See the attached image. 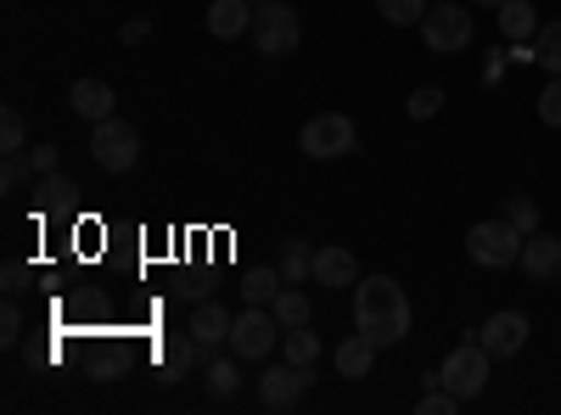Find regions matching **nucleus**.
I'll return each mask as SVG.
<instances>
[{
    "mask_svg": "<svg viewBox=\"0 0 561 415\" xmlns=\"http://www.w3.org/2000/svg\"><path fill=\"white\" fill-rule=\"evenodd\" d=\"M203 382H208V399H230V393H237V388H242V365H237V354H230V359H208Z\"/></svg>",
    "mask_w": 561,
    "mask_h": 415,
    "instance_id": "21",
    "label": "nucleus"
},
{
    "mask_svg": "<svg viewBox=\"0 0 561 415\" xmlns=\"http://www.w3.org/2000/svg\"><path fill=\"white\" fill-rule=\"evenodd\" d=\"M280 348H287V359H293V365H309V371H314V359H320V337H314L309 326H293L287 337H280Z\"/></svg>",
    "mask_w": 561,
    "mask_h": 415,
    "instance_id": "23",
    "label": "nucleus"
},
{
    "mask_svg": "<svg viewBox=\"0 0 561 415\" xmlns=\"http://www.w3.org/2000/svg\"><path fill=\"white\" fill-rule=\"evenodd\" d=\"M539 124L561 129V73H550V84L539 90Z\"/></svg>",
    "mask_w": 561,
    "mask_h": 415,
    "instance_id": "29",
    "label": "nucleus"
},
{
    "mask_svg": "<svg viewBox=\"0 0 561 415\" xmlns=\"http://www.w3.org/2000/svg\"><path fill=\"white\" fill-rule=\"evenodd\" d=\"M298 152L314 158V163H325V158H348V152H359V129H354L348 113H314V118L298 129Z\"/></svg>",
    "mask_w": 561,
    "mask_h": 415,
    "instance_id": "6",
    "label": "nucleus"
},
{
    "mask_svg": "<svg viewBox=\"0 0 561 415\" xmlns=\"http://www.w3.org/2000/svg\"><path fill=\"white\" fill-rule=\"evenodd\" d=\"M421 39H427V51H466L472 45V7L466 0H433L427 18H421Z\"/></svg>",
    "mask_w": 561,
    "mask_h": 415,
    "instance_id": "7",
    "label": "nucleus"
},
{
    "mask_svg": "<svg viewBox=\"0 0 561 415\" xmlns=\"http://www.w3.org/2000/svg\"><path fill=\"white\" fill-rule=\"evenodd\" d=\"M466 258L483 264V269H511V264H523V230L511 224L505 214L500 219H483L466 230Z\"/></svg>",
    "mask_w": 561,
    "mask_h": 415,
    "instance_id": "2",
    "label": "nucleus"
},
{
    "mask_svg": "<svg viewBox=\"0 0 561 415\" xmlns=\"http://www.w3.org/2000/svg\"><path fill=\"white\" fill-rule=\"evenodd\" d=\"M90 152H96V163L107 174H129L140 163V135L124 118H102L96 129H90Z\"/></svg>",
    "mask_w": 561,
    "mask_h": 415,
    "instance_id": "8",
    "label": "nucleus"
},
{
    "mask_svg": "<svg viewBox=\"0 0 561 415\" xmlns=\"http://www.w3.org/2000/svg\"><path fill=\"white\" fill-rule=\"evenodd\" d=\"M534 62H539L545 73H561V18H556V23H539V34H534Z\"/></svg>",
    "mask_w": 561,
    "mask_h": 415,
    "instance_id": "22",
    "label": "nucleus"
},
{
    "mask_svg": "<svg viewBox=\"0 0 561 415\" xmlns=\"http://www.w3.org/2000/svg\"><path fill=\"white\" fill-rule=\"evenodd\" d=\"M280 287H287V281H280V269H253L248 281H242V298L248 303H275Z\"/></svg>",
    "mask_w": 561,
    "mask_h": 415,
    "instance_id": "25",
    "label": "nucleus"
},
{
    "mask_svg": "<svg viewBox=\"0 0 561 415\" xmlns=\"http://www.w3.org/2000/svg\"><path fill=\"white\" fill-rule=\"evenodd\" d=\"M147 34H152V23H147V18H129V23H124V45H140Z\"/></svg>",
    "mask_w": 561,
    "mask_h": 415,
    "instance_id": "35",
    "label": "nucleus"
},
{
    "mask_svg": "<svg viewBox=\"0 0 561 415\" xmlns=\"http://www.w3.org/2000/svg\"><path fill=\"white\" fill-rule=\"evenodd\" d=\"M309 382H314V371H309V365H264V371H259V404L264 410H293L304 393H309Z\"/></svg>",
    "mask_w": 561,
    "mask_h": 415,
    "instance_id": "9",
    "label": "nucleus"
},
{
    "mask_svg": "<svg viewBox=\"0 0 561 415\" xmlns=\"http://www.w3.org/2000/svg\"><path fill=\"white\" fill-rule=\"evenodd\" d=\"M314 281L332 287V292H348V287L359 281V258H354L348 247H337V242L314 247Z\"/></svg>",
    "mask_w": 561,
    "mask_h": 415,
    "instance_id": "13",
    "label": "nucleus"
},
{
    "mask_svg": "<svg viewBox=\"0 0 561 415\" xmlns=\"http://www.w3.org/2000/svg\"><path fill=\"white\" fill-rule=\"evenodd\" d=\"M23 275H28L23 264H7V292H23Z\"/></svg>",
    "mask_w": 561,
    "mask_h": 415,
    "instance_id": "36",
    "label": "nucleus"
},
{
    "mask_svg": "<svg viewBox=\"0 0 561 415\" xmlns=\"http://www.w3.org/2000/svg\"><path fill=\"white\" fill-rule=\"evenodd\" d=\"M280 281L287 287H304V275H314V247H304V237H293V242H280Z\"/></svg>",
    "mask_w": 561,
    "mask_h": 415,
    "instance_id": "19",
    "label": "nucleus"
},
{
    "mask_svg": "<svg viewBox=\"0 0 561 415\" xmlns=\"http://www.w3.org/2000/svg\"><path fill=\"white\" fill-rule=\"evenodd\" d=\"M253 7H264V0H253Z\"/></svg>",
    "mask_w": 561,
    "mask_h": 415,
    "instance_id": "38",
    "label": "nucleus"
},
{
    "mask_svg": "<svg viewBox=\"0 0 561 415\" xmlns=\"http://www.w3.org/2000/svg\"><path fill=\"white\" fill-rule=\"evenodd\" d=\"M197 348H203V343H197L192 332H163V337H158V348H152V359H158V382H169V388H174V382L197 365Z\"/></svg>",
    "mask_w": 561,
    "mask_h": 415,
    "instance_id": "12",
    "label": "nucleus"
},
{
    "mask_svg": "<svg viewBox=\"0 0 561 415\" xmlns=\"http://www.w3.org/2000/svg\"><path fill=\"white\" fill-rule=\"evenodd\" d=\"M505 219L517 224L523 237H534V230H539V203L534 197H505Z\"/></svg>",
    "mask_w": 561,
    "mask_h": 415,
    "instance_id": "28",
    "label": "nucleus"
},
{
    "mask_svg": "<svg viewBox=\"0 0 561 415\" xmlns=\"http://www.w3.org/2000/svg\"><path fill=\"white\" fill-rule=\"evenodd\" d=\"M466 7H505V0H466Z\"/></svg>",
    "mask_w": 561,
    "mask_h": 415,
    "instance_id": "37",
    "label": "nucleus"
},
{
    "mask_svg": "<svg viewBox=\"0 0 561 415\" xmlns=\"http://www.w3.org/2000/svg\"><path fill=\"white\" fill-rule=\"evenodd\" d=\"M248 39L259 45V57H293L304 45V23L293 7H280V0H264V7H253V28Z\"/></svg>",
    "mask_w": 561,
    "mask_h": 415,
    "instance_id": "5",
    "label": "nucleus"
},
{
    "mask_svg": "<svg viewBox=\"0 0 561 415\" xmlns=\"http://www.w3.org/2000/svg\"><path fill=\"white\" fill-rule=\"evenodd\" d=\"M68 107H73L84 124H102V118H113V84H107V79H73V90H68Z\"/></svg>",
    "mask_w": 561,
    "mask_h": 415,
    "instance_id": "14",
    "label": "nucleus"
},
{
    "mask_svg": "<svg viewBox=\"0 0 561 415\" xmlns=\"http://www.w3.org/2000/svg\"><path fill=\"white\" fill-rule=\"evenodd\" d=\"M34 197H39L45 208H62V203H73L79 192H73V180H62V174H39V186H34Z\"/></svg>",
    "mask_w": 561,
    "mask_h": 415,
    "instance_id": "27",
    "label": "nucleus"
},
{
    "mask_svg": "<svg viewBox=\"0 0 561 415\" xmlns=\"http://www.w3.org/2000/svg\"><path fill=\"white\" fill-rule=\"evenodd\" d=\"M230 320H237V314H225L214 298H203V303L192 309V337H197L203 348H219V343H230Z\"/></svg>",
    "mask_w": 561,
    "mask_h": 415,
    "instance_id": "17",
    "label": "nucleus"
},
{
    "mask_svg": "<svg viewBox=\"0 0 561 415\" xmlns=\"http://www.w3.org/2000/svg\"><path fill=\"white\" fill-rule=\"evenodd\" d=\"M18 337H23V314H18V303H7V309H0V343L12 348Z\"/></svg>",
    "mask_w": 561,
    "mask_h": 415,
    "instance_id": "33",
    "label": "nucleus"
},
{
    "mask_svg": "<svg viewBox=\"0 0 561 415\" xmlns=\"http://www.w3.org/2000/svg\"><path fill=\"white\" fill-rule=\"evenodd\" d=\"M377 12H382L393 28H421V18H427V0H377Z\"/></svg>",
    "mask_w": 561,
    "mask_h": 415,
    "instance_id": "24",
    "label": "nucleus"
},
{
    "mask_svg": "<svg viewBox=\"0 0 561 415\" xmlns=\"http://www.w3.org/2000/svg\"><path fill=\"white\" fill-rule=\"evenodd\" d=\"M270 309H275V320H280V332L309 326V314H314V309H309V298H304V287H280Z\"/></svg>",
    "mask_w": 561,
    "mask_h": 415,
    "instance_id": "20",
    "label": "nucleus"
},
{
    "mask_svg": "<svg viewBox=\"0 0 561 415\" xmlns=\"http://www.w3.org/2000/svg\"><path fill=\"white\" fill-rule=\"evenodd\" d=\"M28 163H34V174H57V147H34Z\"/></svg>",
    "mask_w": 561,
    "mask_h": 415,
    "instance_id": "34",
    "label": "nucleus"
},
{
    "mask_svg": "<svg viewBox=\"0 0 561 415\" xmlns=\"http://www.w3.org/2000/svg\"><path fill=\"white\" fill-rule=\"evenodd\" d=\"M494 12H500V34H505V39L523 45V39L539 34V12L528 7V0H505V7H494Z\"/></svg>",
    "mask_w": 561,
    "mask_h": 415,
    "instance_id": "18",
    "label": "nucleus"
},
{
    "mask_svg": "<svg viewBox=\"0 0 561 415\" xmlns=\"http://www.w3.org/2000/svg\"><path fill=\"white\" fill-rule=\"evenodd\" d=\"M404 113H410L415 124H427V118H438V113H444V90H433V84H421V90H410V102H404Z\"/></svg>",
    "mask_w": 561,
    "mask_h": 415,
    "instance_id": "26",
    "label": "nucleus"
},
{
    "mask_svg": "<svg viewBox=\"0 0 561 415\" xmlns=\"http://www.w3.org/2000/svg\"><path fill=\"white\" fill-rule=\"evenodd\" d=\"M354 332L377 348H399L410 337V298L393 275H359L354 281Z\"/></svg>",
    "mask_w": 561,
    "mask_h": 415,
    "instance_id": "1",
    "label": "nucleus"
},
{
    "mask_svg": "<svg viewBox=\"0 0 561 415\" xmlns=\"http://www.w3.org/2000/svg\"><path fill=\"white\" fill-rule=\"evenodd\" d=\"M523 269H528V281L556 287V281H561V237H550V230H534V237H523Z\"/></svg>",
    "mask_w": 561,
    "mask_h": 415,
    "instance_id": "11",
    "label": "nucleus"
},
{
    "mask_svg": "<svg viewBox=\"0 0 561 415\" xmlns=\"http://www.w3.org/2000/svg\"><path fill=\"white\" fill-rule=\"evenodd\" d=\"M280 337H287V332H280V320H275V309H270V303H248L237 320H230V354L248 359V365L270 359Z\"/></svg>",
    "mask_w": 561,
    "mask_h": 415,
    "instance_id": "3",
    "label": "nucleus"
},
{
    "mask_svg": "<svg viewBox=\"0 0 561 415\" xmlns=\"http://www.w3.org/2000/svg\"><path fill=\"white\" fill-rule=\"evenodd\" d=\"M370 365H377V343H370L365 332H348V337L337 343V377L365 382V377H370Z\"/></svg>",
    "mask_w": 561,
    "mask_h": 415,
    "instance_id": "16",
    "label": "nucleus"
},
{
    "mask_svg": "<svg viewBox=\"0 0 561 415\" xmlns=\"http://www.w3.org/2000/svg\"><path fill=\"white\" fill-rule=\"evenodd\" d=\"M528 332H534V326H528V314H523V309H500V314H489L483 326H478V332H466V337H478L494 359H517V354L528 348Z\"/></svg>",
    "mask_w": 561,
    "mask_h": 415,
    "instance_id": "10",
    "label": "nucleus"
},
{
    "mask_svg": "<svg viewBox=\"0 0 561 415\" xmlns=\"http://www.w3.org/2000/svg\"><path fill=\"white\" fill-rule=\"evenodd\" d=\"M253 28V0H214L208 7V34L214 39H242Z\"/></svg>",
    "mask_w": 561,
    "mask_h": 415,
    "instance_id": "15",
    "label": "nucleus"
},
{
    "mask_svg": "<svg viewBox=\"0 0 561 415\" xmlns=\"http://www.w3.org/2000/svg\"><path fill=\"white\" fill-rule=\"evenodd\" d=\"M28 169H34V163H28V152H7V163H0V186L12 192V186H18V180H23Z\"/></svg>",
    "mask_w": 561,
    "mask_h": 415,
    "instance_id": "32",
    "label": "nucleus"
},
{
    "mask_svg": "<svg viewBox=\"0 0 561 415\" xmlns=\"http://www.w3.org/2000/svg\"><path fill=\"white\" fill-rule=\"evenodd\" d=\"M489 359H494V354H489L478 337H466L460 348L444 354V365H438V388H449L460 404H466V399H478V393L489 388Z\"/></svg>",
    "mask_w": 561,
    "mask_h": 415,
    "instance_id": "4",
    "label": "nucleus"
},
{
    "mask_svg": "<svg viewBox=\"0 0 561 415\" xmlns=\"http://www.w3.org/2000/svg\"><path fill=\"white\" fill-rule=\"evenodd\" d=\"M0 147H7V152H23V113H18V107L0 113Z\"/></svg>",
    "mask_w": 561,
    "mask_h": 415,
    "instance_id": "31",
    "label": "nucleus"
},
{
    "mask_svg": "<svg viewBox=\"0 0 561 415\" xmlns=\"http://www.w3.org/2000/svg\"><path fill=\"white\" fill-rule=\"evenodd\" d=\"M415 410H421V415H455V410H460V399H455L449 388H427Z\"/></svg>",
    "mask_w": 561,
    "mask_h": 415,
    "instance_id": "30",
    "label": "nucleus"
}]
</instances>
